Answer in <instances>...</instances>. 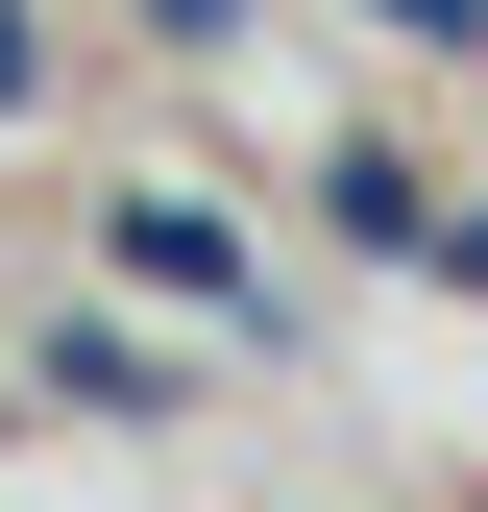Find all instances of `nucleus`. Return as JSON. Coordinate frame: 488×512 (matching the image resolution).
Wrapping results in <instances>:
<instances>
[{"instance_id":"nucleus-2","label":"nucleus","mask_w":488,"mask_h":512,"mask_svg":"<svg viewBox=\"0 0 488 512\" xmlns=\"http://www.w3.org/2000/svg\"><path fill=\"white\" fill-rule=\"evenodd\" d=\"M366 25H415V49H488V0H366Z\"/></svg>"},{"instance_id":"nucleus-1","label":"nucleus","mask_w":488,"mask_h":512,"mask_svg":"<svg viewBox=\"0 0 488 512\" xmlns=\"http://www.w3.org/2000/svg\"><path fill=\"white\" fill-rule=\"evenodd\" d=\"M98 244H122V293H196V317H220V293H244V244H220V220H196V196H122V220H98Z\"/></svg>"},{"instance_id":"nucleus-3","label":"nucleus","mask_w":488,"mask_h":512,"mask_svg":"<svg viewBox=\"0 0 488 512\" xmlns=\"http://www.w3.org/2000/svg\"><path fill=\"white\" fill-rule=\"evenodd\" d=\"M147 25H220V0H147Z\"/></svg>"}]
</instances>
